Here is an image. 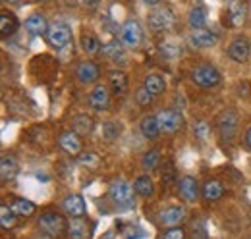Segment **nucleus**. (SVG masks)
Wrapping results in <instances>:
<instances>
[{
  "instance_id": "f257e3e1",
  "label": "nucleus",
  "mask_w": 251,
  "mask_h": 239,
  "mask_svg": "<svg viewBox=\"0 0 251 239\" xmlns=\"http://www.w3.org/2000/svg\"><path fill=\"white\" fill-rule=\"evenodd\" d=\"M39 228L45 232V236L52 239H60L64 234H68V222L62 214L54 210H47L39 216Z\"/></svg>"
},
{
  "instance_id": "f03ea898",
  "label": "nucleus",
  "mask_w": 251,
  "mask_h": 239,
  "mask_svg": "<svg viewBox=\"0 0 251 239\" xmlns=\"http://www.w3.org/2000/svg\"><path fill=\"white\" fill-rule=\"evenodd\" d=\"M108 195L116 209L127 210L133 207V187L126 179H114L108 187Z\"/></svg>"
},
{
  "instance_id": "7ed1b4c3",
  "label": "nucleus",
  "mask_w": 251,
  "mask_h": 239,
  "mask_svg": "<svg viewBox=\"0 0 251 239\" xmlns=\"http://www.w3.org/2000/svg\"><path fill=\"white\" fill-rule=\"evenodd\" d=\"M45 37H47V43H49L52 48L62 50V48H66V47L72 43V29H70V25L64 24V22H52V24L49 25L47 33H45Z\"/></svg>"
},
{
  "instance_id": "20e7f679",
  "label": "nucleus",
  "mask_w": 251,
  "mask_h": 239,
  "mask_svg": "<svg viewBox=\"0 0 251 239\" xmlns=\"http://www.w3.org/2000/svg\"><path fill=\"white\" fill-rule=\"evenodd\" d=\"M191 79L199 87H215L220 83V72L211 64H199L193 68Z\"/></svg>"
},
{
  "instance_id": "39448f33",
  "label": "nucleus",
  "mask_w": 251,
  "mask_h": 239,
  "mask_svg": "<svg viewBox=\"0 0 251 239\" xmlns=\"http://www.w3.org/2000/svg\"><path fill=\"white\" fill-rule=\"evenodd\" d=\"M120 43L126 48H137L143 43V27L137 20H127L120 27Z\"/></svg>"
},
{
  "instance_id": "423d86ee",
  "label": "nucleus",
  "mask_w": 251,
  "mask_h": 239,
  "mask_svg": "<svg viewBox=\"0 0 251 239\" xmlns=\"http://www.w3.org/2000/svg\"><path fill=\"white\" fill-rule=\"evenodd\" d=\"M217 125H219L220 137L224 141H232L234 135H236V129H238V116L234 110H224L220 112L219 120H217Z\"/></svg>"
},
{
  "instance_id": "0eeeda50",
  "label": "nucleus",
  "mask_w": 251,
  "mask_h": 239,
  "mask_svg": "<svg viewBox=\"0 0 251 239\" xmlns=\"http://www.w3.org/2000/svg\"><path fill=\"white\" fill-rule=\"evenodd\" d=\"M174 24V14L170 8H158L153 14H149V29L160 33L172 27Z\"/></svg>"
},
{
  "instance_id": "6e6552de",
  "label": "nucleus",
  "mask_w": 251,
  "mask_h": 239,
  "mask_svg": "<svg viewBox=\"0 0 251 239\" xmlns=\"http://www.w3.org/2000/svg\"><path fill=\"white\" fill-rule=\"evenodd\" d=\"M157 120H158V125H160V131H164V133H174V131H178L180 127H182V123H184V120L180 116V112H176V110H160L157 114Z\"/></svg>"
},
{
  "instance_id": "1a4fd4ad",
  "label": "nucleus",
  "mask_w": 251,
  "mask_h": 239,
  "mask_svg": "<svg viewBox=\"0 0 251 239\" xmlns=\"http://www.w3.org/2000/svg\"><path fill=\"white\" fill-rule=\"evenodd\" d=\"M87 102H89V106L93 108L95 112H102V110H106L108 108V104H110V93L106 89V85H95V89L89 93V96H87Z\"/></svg>"
},
{
  "instance_id": "9d476101",
  "label": "nucleus",
  "mask_w": 251,
  "mask_h": 239,
  "mask_svg": "<svg viewBox=\"0 0 251 239\" xmlns=\"http://www.w3.org/2000/svg\"><path fill=\"white\" fill-rule=\"evenodd\" d=\"M99 75H100V72H99V66H97L95 62H81V64H77V68H75V77H77V81L83 83V85L97 83Z\"/></svg>"
},
{
  "instance_id": "9b49d317",
  "label": "nucleus",
  "mask_w": 251,
  "mask_h": 239,
  "mask_svg": "<svg viewBox=\"0 0 251 239\" xmlns=\"http://www.w3.org/2000/svg\"><path fill=\"white\" fill-rule=\"evenodd\" d=\"M217 41H219V37L209 29H193L189 35V43L195 48H211L217 45Z\"/></svg>"
},
{
  "instance_id": "f8f14e48",
  "label": "nucleus",
  "mask_w": 251,
  "mask_h": 239,
  "mask_svg": "<svg viewBox=\"0 0 251 239\" xmlns=\"http://www.w3.org/2000/svg\"><path fill=\"white\" fill-rule=\"evenodd\" d=\"M251 54V47L250 43H248V39H242V37H238V39H234L232 43H230V47H228V56L234 60V62H248Z\"/></svg>"
},
{
  "instance_id": "ddd939ff",
  "label": "nucleus",
  "mask_w": 251,
  "mask_h": 239,
  "mask_svg": "<svg viewBox=\"0 0 251 239\" xmlns=\"http://www.w3.org/2000/svg\"><path fill=\"white\" fill-rule=\"evenodd\" d=\"M62 207H64V212L70 214L72 218H81L87 212V205H85V201H83L81 195H68L64 199Z\"/></svg>"
},
{
  "instance_id": "4468645a",
  "label": "nucleus",
  "mask_w": 251,
  "mask_h": 239,
  "mask_svg": "<svg viewBox=\"0 0 251 239\" xmlns=\"http://www.w3.org/2000/svg\"><path fill=\"white\" fill-rule=\"evenodd\" d=\"M81 135H77L74 129L70 131H62L58 137V145L62 147L68 154H79L81 152Z\"/></svg>"
},
{
  "instance_id": "2eb2a0df",
  "label": "nucleus",
  "mask_w": 251,
  "mask_h": 239,
  "mask_svg": "<svg viewBox=\"0 0 251 239\" xmlns=\"http://www.w3.org/2000/svg\"><path fill=\"white\" fill-rule=\"evenodd\" d=\"M178 191L182 195L184 201L188 203H195L197 197H199V185H197V179L191 178V176H184L178 183Z\"/></svg>"
},
{
  "instance_id": "dca6fc26",
  "label": "nucleus",
  "mask_w": 251,
  "mask_h": 239,
  "mask_svg": "<svg viewBox=\"0 0 251 239\" xmlns=\"http://www.w3.org/2000/svg\"><path fill=\"white\" fill-rule=\"evenodd\" d=\"M246 16H248V8L244 0H232L228 4V20L234 27H240L246 22Z\"/></svg>"
},
{
  "instance_id": "f3484780",
  "label": "nucleus",
  "mask_w": 251,
  "mask_h": 239,
  "mask_svg": "<svg viewBox=\"0 0 251 239\" xmlns=\"http://www.w3.org/2000/svg\"><path fill=\"white\" fill-rule=\"evenodd\" d=\"M68 238L70 239H89V224L81 218H72L68 222Z\"/></svg>"
},
{
  "instance_id": "a211bd4d",
  "label": "nucleus",
  "mask_w": 251,
  "mask_h": 239,
  "mask_svg": "<svg viewBox=\"0 0 251 239\" xmlns=\"http://www.w3.org/2000/svg\"><path fill=\"white\" fill-rule=\"evenodd\" d=\"M0 176H2V181L8 183L18 176V162L12 154H2L0 158Z\"/></svg>"
},
{
  "instance_id": "6ab92c4d",
  "label": "nucleus",
  "mask_w": 251,
  "mask_h": 239,
  "mask_svg": "<svg viewBox=\"0 0 251 239\" xmlns=\"http://www.w3.org/2000/svg\"><path fill=\"white\" fill-rule=\"evenodd\" d=\"M186 218V209L184 207H168L160 212V222L164 226H178Z\"/></svg>"
},
{
  "instance_id": "aec40b11",
  "label": "nucleus",
  "mask_w": 251,
  "mask_h": 239,
  "mask_svg": "<svg viewBox=\"0 0 251 239\" xmlns=\"http://www.w3.org/2000/svg\"><path fill=\"white\" fill-rule=\"evenodd\" d=\"M143 87L149 91L153 96H158L166 91V81L160 73H147L145 75V81H143Z\"/></svg>"
},
{
  "instance_id": "412c9836",
  "label": "nucleus",
  "mask_w": 251,
  "mask_h": 239,
  "mask_svg": "<svg viewBox=\"0 0 251 239\" xmlns=\"http://www.w3.org/2000/svg\"><path fill=\"white\" fill-rule=\"evenodd\" d=\"M124 45H120L118 41H108L106 45H102V52L104 56H108L110 60H114L116 64H126V54H124Z\"/></svg>"
},
{
  "instance_id": "4be33fe9",
  "label": "nucleus",
  "mask_w": 251,
  "mask_h": 239,
  "mask_svg": "<svg viewBox=\"0 0 251 239\" xmlns=\"http://www.w3.org/2000/svg\"><path fill=\"white\" fill-rule=\"evenodd\" d=\"M108 83H110V89L114 95H124L127 91V75L120 70H112L108 73Z\"/></svg>"
},
{
  "instance_id": "5701e85b",
  "label": "nucleus",
  "mask_w": 251,
  "mask_h": 239,
  "mask_svg": "<svg viewBox=\"0 0 251 239\" xmlns=\"http://www.w3.org/2000/svg\"><path fill=\"white\" fill-rule=\"evenodd\" d=\"M72 129L77 133V135H89L93 131V120L87 114H77L72 118Z\"/></svg>"
},
{
  "instance_id": "b1692460",
  "label": "nucleus",
  "mask_w": 251,
  "mask_h": 239,
  "mask_svg": "<svg viewBox=\"0 0 251 239\" xmlns=\"http://www.w3.org/2000/svg\"><path fill=\"white\" fill-rule=\"evenodd\" d=\"M25 29H27L29 35H43V33H47L49 25H47L45 16L43 14H33V16H29L25 20Z\"/></svg>"
},
{
  "instance_id": "393cba45",
  "label": "nucleus",
  "mask_w": 251,
  "mask_h": 239,
  "mask_svg": "<svg viewBox=\"0 0 251 239\" xmlns=\"http://www.w3.org/2000/svg\"><path fill=\"white\" fill-rule=\"evenodd\" d=\"M224 195V187L222 183L217 181V179H207L205 185H203V199L205 201H219L220 197Z\"/></svg>"
},
{
  "instance_id": "a878e982",
  "label": "nucleus",
  "mask_w": 251,
  "mask_h": 239,
  "mask_svg": "<svg viewBox=\"0 0 251 239\" xmlns=\"http://www.w3.org/2000/svg\"><path fill=\"white\" fill-rule=\"evenodd\" d=\"M139 127H141L143 137H147V139H157L158 133H160V125H158L157 116H145L141 120Z\"/></svg>"
},
{
  "instance_id": "bb28decb",
  "label": "nucleus",
  "mask_w": 251,
  "mask_h": 239,
  "mask_svg": "<svg viewBox=\"0 0 251 239\" xmlns=\"http://www.w3.org/2000/svg\"><path fill=\"white\" fill-rule=\"evenodd\" d=\"M133 189H135V193L137 195H141V197H153V193H155V183H153V179L149 178V176H139V178L133 181Z\"/></svg>"
},
{
  "instance_id": "cd10ccee",
  "label": "nucleus",
  "mask_w": 251,
  "mask_h": 239,
  "mask_svg": "<svg viewBox=\"0 0 251 239\" xmlns=\"http://www.w3.org/2000/svg\"><path fill=\"white\" fill-rule=\"evenodd\" d=\"M18 31V20L14 14H8V12H2L0 14V33L2 37H8V35H14Z\"/></svg>"
},
{
  "instance_id": "c85d7f7f",
  "label": "nucleus",
  "mask_w": 251,
  "mask_h": 239,
  "mask_svg": "<svg viewBox=\"0 0 251 239\" xmlns=\"http://www.w3.org/2000/svg\"><path fill=\"white\" fill-rule=\"evenodd\" d=\"M81 48H83L85 54L93 56V54H97L100 50V41L95 37L93 33H83L81 35Z\"/></svg>"
},
{
  "instance_id": "c756f323",
  "label": "nucleus",
  "mask_w": 251,
  "mask_h": 239,
  "mask_svg": "<svg viewBox=\"0 0 251 239\" xmlns=\"http://www.w3.org/2000/svg\"><path fill=\"white\" fill-rule=\"evenodd\" d=\"M0 224L4 230H12L16 226V212L12 207H8V205L0 207Z\"/></svg>"
},
{
  "instance_id": "7c9ffc66",
  "label": "nucleus",
  "mask_w": 251,
  "mask_h": 239,
  "mask_svg": "<svg viewBox=\"0 0 251 239\" xmlns=\"http://www.w3.org/2000/svg\"><path fill=\"white\" fill-rule=\"evenodd\" d=\"M12 209H14V212L18 216H31L33 212L37 210V207L33 205L31 201H27V199H16L12 203Z\"/></svg>"
},
{
  "instance_id": "2f4dec72",
  "label": "nucleus",
  "mask_w": 251,
  "mask_h": 239,
  "mask_svg": "<svg viewBox=\"0 0 251 239\" xmlns=\"http://www.w3.org/2000/svg\"><path fill=\"white\" fill-rule=\"evenodd\" d=\"M205 24H207V12L203 8H193L189 12V25L193 29H203Z\"/></svg>"
},
{
  "instance_id": "473e14b6",
  "label": "nucleus",
  "mask_w": 251,
  "mask_h": 239,
  "mask_svg": "<svg viewBox=\"0 0 251 239\" xmlns=\"http://www.w3.org/2000/svg\"><path fill=\"white\" fill-rule=\"evenodd\" d=\"M157 164H158V150L157 149L149 150V152L143 154V158H141V166H143V170H155Z\"/></svg>"
},
{
  "instance_id": "72a5a7b5",
  "label": "nucleus",
  "mask_w": 251,
  "mask_h": 239,
  "mask_svg": "<svg viewBox=\"0 0 251 239\" xmlns=\"http://www.w3.org/2000/svg\"><path fill=\"white\" fill-rule=\"evenodd\" d=\"M160 52H162L166 58L174 60L182 54V48L176 47V45H172V43H162V45H160Z\"/></svg>"
},
{
  "instance_id": "f704fd0d",
  "label": "nucleus",
  "mask_w": 251,
  "mask_h": 239,
  "mask_svg": "<svg viewBox=\"0 0 251 239\" xmlns=\"http://www.w3.org/2000/svg\"><path fill=\"white\" fill-rule=\"evenodd\" d=\"M153 98H155V96L145 89V87L137 89V93H135V100H137V104H139V106H149V104L153 102Z\"/></svg>"
},
{
  "instance_id": "c9c22d12",
  "label": "nucleus",
  "mask_w": 251,
  "mask_h": 239,
  "mask_svg": "<svg viewBox=\"0 0 251 239\" xmlns=\"http://www.w3.org/2000/svg\"><path fill=\"white\" fill-rule=\"evenodd\" d=\"M77 160H79V164H83V166H97V164H99V158H97L95 152H79V154H77Z\"/></svg>"
},
{
  "instance_id": "e433bc0d",
  "label": "nucleus",
  "mask_w": 251,
  "mask_h": 239,
  "mask_svg": "<svg viewBox=\"0 0 251 239\" xmlns=\"http://www.w3.org/2000/svg\"><path fill=\"white\" fill-rule=\"evenodd\" d=\"M193 131H195V137L199 141H207V137H209V125H207V121H197L195 127H193Z\"/></svg>"
},
{
  "instance_id": "4c0bfd02",
  "label": "nucleus",
  "mask_w": 251,
  "mask_h": 239,
  "mask_svg": "<svg viewBox=\"0 0 251 239\" xmlns=\"http://www.w3.org/2000/svg\"><path fill=\"white\" fill-rule=\"evenodd\" d=\"M160 239H186V232H184L182 228L172 226L170 230H166V232H164V236H162Z\"/></svg>"
},
{
  "instance_id": "58836bf2",
  "label": "nucleus",
  "mask_w": 251,
  "mask_h": 239,
  "mask_svg": "<svg viewBox=\"0 0 251 239\" xmlns=\"http://www.w3.org/2000/svg\"><path fill=\"white\" fill-rule=\"evenodd\" d=\"M104 133H106L108 139H116V137L120 135V125H118L116 121H108V123L104 125Z\"/></svg>"
},
{
  "instance_id": "ea45409f",
  "label": "nucleus",
  "mask_w": 251,
  "mask_h": 239,
  "mask_svg": "<svg viewBox=\"0 0 251 239\" xmlns=\"http://www.w3.org/2000/svg\"><path fill=\"white\" fill-rule=\"evenodd\" d=\"M172 178H174V166L168 162V166H166V176H162V179L168 183V181H170Z\"/></svg>"
},
{
  "instance_id": "a19ab883",
  "label": "nucleus",
  "mask_w": 251,
  "mask_h": 239,
  "mask_svg": "<svg viewBox=\"0 0 251 239\" xmlns=\"http://www.w3.org/2000/svg\"><path fill=\"white\" fill-rule=\"evenodd\" d=\"M85 6H87L89 10H95V8L99 6V0H85Z\"/></svg>"
},
{
  "instance_id": "79ce46f5",
  "label": "nucleus",
  "mask_w": 251,
  "mask_h": 239,
  "mask_svg": "<svg viewBox=\"0 0 251 239\" xmlns=\"http://www.w3.org/2000/svg\"><path fill=\"white\" fill-rule=\"evenodd\" d=\"M246 145H248V149L251 150V125L248 127V131H246Z\"/></svg>"
},
{
  "instance_id": "37998d69",
  "label": "nucleus",
  "mask_w": 251,
  "mask_h": 239,
  "mask_svg": "<svg viewBox=\"0 0 251 239\" xmlns=\"http://www.w3.org/2000/svg\"><path fill=\"white\" fill-rule=\"evenodd\" d=\"M143 2H145V4H149V6H155V4H158L160 0H143Z\"/></svg>"
},
{
  "instance_id": "c03bdc74",
  "label": "nucleus",
  "mask_w": 251,
  "mask_h": 239,
  "mask_svg": "<svg viewBox=\"0 0 251 239\" xmlns=\"http://www.w3.org/2000/svg\"><path fill=\"white\" fill-rule=\"evenodd\" d=\"M6 2H18V0H6Z\"/></svg>"
}]
</instances>
